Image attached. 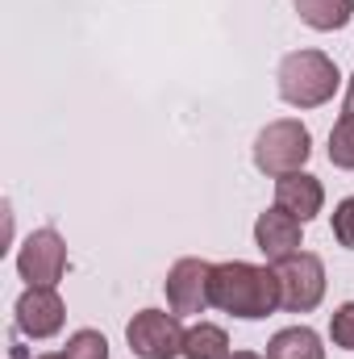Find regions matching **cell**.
<instances>
[{"label": "cell", "instance_id": "cell-1", "mask_svg": "<svg viewBox=\"0 0 354 359\" xmlns=\"http://www.w3.org/2000/svg\"><path fill=\"white\" fill-rule=\"evenodd\" d=\"M208 297L221 313L259 322L279 309V276L267 264H246V259H229V264H213V280H208Z\"/></svg>", "mask_w": 354, "mask_h": 359}, {"label": "cell", "instance_id": "cell-2", "mask_svg": "<svg viewBox=\"0 0 354 359\" xmlns=\"http://www.w3.org/2000/svg\"><path fill=\"white\" fill-rule=\"evenodd\" d=\"M279 96L292 109H321L342 84L338 63L325 50H292L279 59Z\"/></svg>", "mask_w": 354, "mask_h": 359}, {"label": "cell", "instance_id": "cell-3", "mask_svg": "<svg viewBox=\"0 0 354 359\" xmlns=\"http://www.w3.org/2000/svg\"><path fill=\"white\" fill-rule=\"evenodd\" d=\"M309 155H313V134L296 117L267 121L255 138V168L271 180L288 176V172H304Z\"/></svg>", "mask_w": 354, "mask_h": 359}, {"label": "cell", "instance_id": "cell-4", "mask_svg": "<svg viewBox=\"0 0 354 359\" xmlns=\"http://www.w3.org/2000/svg\"><path fill=\"white\" fill-rule=\"evenodd\" d=\"M279 276V309L288 313H309L325 297V264L313 251H296L279 264H271Z\"/></svg>", "mask_w": 354, "mask_h": 359}, {"label": "cell", "instance_id": "cell-5", "mask_svg": "<svg viewBox=\"0 0 354 359\" xmlns=\"http://www.w3.org/2000/svg\"><path fill=\"white\" fill-rule=\"evenodd\" d=\"M183 326L179 313H163V309H142L129 318L125 326V343L138 359H176L183 355Z\"/></svg>", "mask_w": 354, "mask_h": 359}, {"label": "cell", "instance_id": "cell-6", "mask_svg": "<svg viewBox=\"0 0 354 359\" xmlns=\"http://www.w3.org/2000/svg\"><path fill=\"white\" fill-rule=\"evenodd\" d=\"M17 271L25 288H55L67 271V243L59 238V230H34L17 251Z\"/></svg>", "mask_w": 354, "mask_h": 359}, {"label": "cell", "instance_id": "cell-7", "mask_svg": "<svg viewBox=\"0 0 354 359\" xmlns=\"http://www.w3.org/2000/svg\"><path fill=\"white\" fill-rule=\"evenodd\" d=\"M208 280H213V264L208 259H176L163 288H167V309L179 318H192V313H204L213 305L208 297Z\"/></svg>", "mask_w": 354, "mask_h": 359}, {"label": "cell", "instance_id": "cell-8", "mask_svg": "<svg viewBox=\"0 0 354 359\" xmlns=\"http://www.w3.org/2000/svg\"><path fill=\"white\" fill-rule=\"evenodd\" d=\"M13 318L25 339H55L67 322V305L59 288H25L13 305Z\"/></svg>", "mask_w": 354, "mask_h": 359}, {"label": "cell", "instance_id": "cell-9", "mask_svg": "<svg viewBox=\"0 0 354 359\" xmlns=\"http://www.w3.org/2000/svg\"><path fill=\"white\" fill-rule=\"evenodd\" d=\"M300 230H304V222H296L292 213H283L275 205V209L259 213V222H255V247L267 255V264H279V259H288L304 247Z\"/></svg>", "mask_w": 354, "mask_h": 359}, {"label": "cell", "instance_id": "cell-10", "mask_svg": "<svg viewBox=\"0 0 354 359\" xmlns=\"http://www.w3.org/2000/svg\"><path fill=\"white\" fill-rule=\"evenodd\" d=\"M275 205L283 213H292L296 222H313L325 209V188L309 172H288V176L275 180Z\"/></svg>", "mask_w": 354, "mask_h": 359}, {"label": "cell", "instance_id": "cell-11", "mask_svg": "<svg viewBox=\"0 0 354 359\" xmlns=\"http://www.w3.org/2000/svg\"><path fill=\"white\" fill-rule=\"evenodd\" d=\"M267 359H325V347L313 326H283L271 334Z\"/></svg>", "mask_w": 354, "mask_h": 359}, {"label": "cell", "instance_id": "cell-12", "mask_svg": "<svg viewBox=\"0 0 354 359\" xmlns=\"http://www.w3.org/2000/svg\"><path fill=\"white\" fill-rule=\"evenodd\" d=\"M292 4H296L300 21L317 34H334V29L351 25L354 17V0H292Z\"/></svg>", "mask_w": 354, "mask_h": 359}, {"label": "cell", "instance_id": "cell-13", "mask_svg": "<svg viewBox=\"0 0 354 359\" xmlns=\"http://www.w3.org/2000/svg\"><path fill=\"white\" fill-rule=\"evenodd\" d=\"M229 355V334L213 322H196L183 334V359H225Z\"/></svg>", "mask_w": 354, "mask_h": 359}, {"label": "cell", "instance_id": "cell-14", "mask_svg": "<svg viewBox=\"0 0 354 359\" xmlns=\"http://www.w3.org/2000/svg\"><path fill=\"white\" fill-rule=\"evenodd\" d=\"M330 163L342 172H354V113H342L330 130Z\"/></svg>", "mask_w": 354, "mask_h": 359}, {"label": "cell", "instance_id": "cell-15", "mask_svg": "<svg viewBox=\"0 0 354 359\" xmlns=\"http://www.w3.org/2000/svg\"><path fill=\"white\" fill-rule=\"evenodd\" d=\"M63 359H108V339L100 330H76L63 347Z\"/></svg>", "mask_w": 354, "mask_h": 359}, {"label": "cell", "instance_id": "cell-16", "mask_svg": "<svg viewBox=\"0 0 354 359\" xmlns=\"http://www.w3.org/2000/svg\"><path fill=\"white\" fill-rule=\"evenodd\" d=\"M330 339H334V347L354 351V301H346V305L334 309V318H330Z\"/></svg>", "mask_w": 354, "mask_h": 359}, {"label": "cell", "instance_id": "cell-17", "mask_svg": "<svg viewBox=\"0 0 354 359\" xmlns=\"http://www.w3.org/2000/svg\"><path fill=\"white\" fill-rule=\"evenodd\" d=\"M334 238H338V247L354 251V196H346L334 209Z\"/></svg>", "mask_w": 354, "mask_h": 359}, {"label": "cell", "instance_id": "cell-18", "mask_svg": "<svg viewBox=\"0 0 354 359\" xmlns=\"http://www.w3.org/2000/svg\"><path fill=\"white\" fill-rule=\"evenodd\" d=\"M346 113H354V76H351V84H346Z\"/></svg>", "mask_w": 354, "mask_h": 359}, {"label": "cell", "instance_id": "cell-19", "mask_svg": "<svg viewBox=\"0 0 354 359\" xmlns=\"http://www.w3.org/2000/svg\"><path fill=\"white\" fill-rule=\"evenodd\" d=\"M225 359H263V355H255V351H229Z\"/></svg>", "mask_w": 354, "mask_h": 359}, {"label": "cell", "instance_id": "cell-20", "mask_svg": "<svg viewBox=\"0 0 354 359\" xmlns=\"http://www.w3.org/2000/svg\"><path fill=\"white\" fill-rule=\"evenodd\" d=\"M38 359H63V351H46V355H38Z\"/></svg>", "mask_w": 354, "mask_h": 359}]
</instances>
